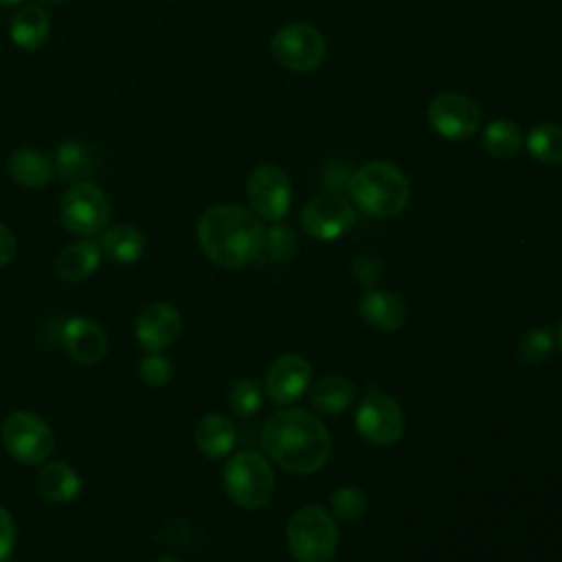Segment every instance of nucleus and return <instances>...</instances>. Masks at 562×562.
Masks as SVG:
<instances>
[{
    "mask_svg": "<svg viewBox=\"0 0 562 562\" xmlns=\"http://www.w3.org/2000/svg\"><path fill=\"white\" fill-rule=\"evenodd\" d=\"M351 202L369 217H393L404 211L411 187L402 169L389 160H373L349 176Z\"/></svg>",
    "mask_w": 562,
    "mask_h": 562,
    "instance_id": "obj_3",
    "label": "nucleus"
},
{
    "mask_svg": "<svg viewBox=\"0 0 562 562\" xmlns=\"http://www.w3.org/2000/svg\"><path fill=\"white\" fill-rule=\"evenodd\" d=\"M310 378L312 367L303 356L283 353L270 364L266 373V395L279 406L292 404L307 391Z\"/></svg>",
    "mask_w": 562,
    "mask_h": 562,
    "instance_id": "obj_14",
    "label": "nucleus"
},
{
    "mask_svg": "<svg viewBox=\"0 0 562 562\" xmlns=\"http://www.w3.org/2000/svg\"><path fill=\"white\" fill-rule=\"evenodd\" d=\"M555 342H558V347L562 349V323L558 325V334H555Z\"/></svg>",
    "mask_w": 562,
    "mask_h": 562,
    "instance_id": "obj_36",
    "label": "nucleus"
},
{
    "mask_svg": "<svg viewBox=\"0 0 562 562\" xmlns=\"http://www.w3.org/2000/svg\"><path fill=\"white\" fill-rule=\"evenodd\" d=\"M53 165H55V176L61 182L77 184V182H88L99 171L101 156L90 143L72 138L57 147Z\"/></svg>",
    "mask_w": 562,
    "mask_h": 562,
    "instance_id": "obj_16",
    "label": "nucleus"
},
{
    "mask_svg": "<svg viewBox=\"0 0 562 562\" xmlns=\"http://www.w3.org/2000/svg\"><path fill=\"white\" fill-rule=\"evenodd\" d=\"M101 248L97 241L81 239L75 244H68L66 248L59 250L55 259V274L61 281L68 283H79L88 279L101 263Z\"/></svg>",
    "mask_w": 562,
    "mask_h": 562,
    "instance_id": "obj_20",
    "label": "nucleus"
},
{
    "mask_svg": "<svg viewBox=\"0 0 562 562\" xmlns=\"http://www.w3.org/2000/svg\"><path fill=\"white\" fill-rule=\"evenodd\" d=\"M310 404L325 415H338L347 411L356 397V386L345 375H323L310 386Z\"/></svg>",
    "mask_w": 562,
    "mask_h": 562,
    "instance_id": "obj_24",
    "label": "nucleus"
},
{
    "mask_svg": "<svg viewBox=\"0 0 562 562\" xmlns=\"http://www.w3.org/2000/svg\"><path fill=\"white\" fill-rule=\"evenodd\" d=\"M182 329L180 312L165 301H154L140 310L134 325V336L143 349L149 353L167 349Z\"/></svg>",
    "mask_w": 562,
    "mask_h": 562,
    "instance_id": "obj_13",
    "label": "nucleus"
},
{
    "mask_svg": "<svg viewBox=\"0 0 562 562\" xmlns=\"http://www.w3.org/2000/svg\"><path fill=\"white\" fill-rule=\"evenodd\" d=\"M261 404H263V391L255 380L241 378L228 391V406L233 408V413L241 417L255 415L261 408Z\"/></svg>",
    "mask_w": 562,
    "mask_h": 562,
    "instance_id": "obj_28",
    "label": "nucleus"
},
{
    "mask_svg": "<svg viewBox=\"0 0 562 562\" xmlns=\"http://www.w3.org/2000/svg\"><path fill=\"white\" fill-rule=\"evenodd\" d=\"M24 0H0V7H15V4H22Z\"/></svg>",
    "mask_w": 562,
    "mask_h": 562,
    "instance_id": "obj_35",
    "label": "nucleus"
},
{
    "mask_svg": "<svg viewBox=\"0 0 562 562\" xmlns=\"http://www.w3.org/2000/svg\"><path fill=\"white\" fill-rule=\"evenodd\" d=\"M11 42L24 50H35L50 35V18L40 4H22L9 22Z\"/></svg>",
    "mask_w": 562,
    "mask_h": 562,
    "instance_id": "obj_21",
    "label": "nucleus"
},
{
    "mask_svg": "<svg viewBox=\"0 0 562 562\" xmlns=\"http://www.w3.org/2000/svg\"><path fill=\"white\" fill-rule=\"evenodd\" d=\"M59 340L79 364H97L108 353V336L101 325L88 316H72L61 325Z\"/></svg>",
    "mask_w": 562,
    "mask_h": 562,
    "instance_id": "obj_15",
    "label": "nucleus"
},
{
    "mask_svg": "<svg viewBox=\"0 0 562 562\" xmlns=\"http://www.w3.org/2000/svg\"><path fill=\"white\" fill-rule=\"evenodd\" d=\"M42 4H48V7H59L64 0H40Z\"/></svg>",
    "mask_w": 562,
    "mask_h": 562,
    "instance_id": "obj_37",
    "label": "nucleus"
},
{
    "mask_svg": "<svg viewBox=\"0 0 562 562\" xmlns=\"http://www.w3.org/2000/svg\"><path fill=\"white\" fill-rule=\"evenodd\" d=\"M358 310L371 329H378L384 334L397 331L406 321V307L402 299L380 288L367 290L358 301Z\"/></svg>",
    "mask_w": 562,
    "mask_h": 562,
    "instance_id": "obj_17",
    "label": "nucleus"
},
{
    "mask_svg": "<svg viewBox=\"0 0 562 562\" xmlns=\"http://www.w3.org/2000/svg\"><path fill=\"white\" fill-rule=\"evenodd\" d=\"M15 540H18V533H15V522H13V516L0 507V562H7L15 549Z\"/></svg>",
    "mask_w": 562,
    "mask_h": 562,
    "instance_id": "obj_32",
    "label": "nucleus"
},
{
    "mask_svg": "<svg viewBox=\"0 0 562 562\" xmlns=\"http://www.w3.org/2000/svg\"><path fill=\"white\" fill-rule=\"evenodd\" d=\"M527 149L540 162L562 160V127L555 123H540L527 134Z\"/></svg>",
    "mask_w": 562,
    "mask_h": 562,
    "instance_id": "obj_26",
    "label": "nucleus"
},
{
    "mask_svg": "<svg viewBox=\"0 0 562 562\" xmlns=\"http://www.w3.org/2000/svg\"><path fill=\"white\" fill-rule=\"evenodd\" d=\"M7 171L18 184L29 189L46 187L55 178L53 160L35 147H20L11 151L7 158Z\"/></svg>",
    "mask_w": 562,
    "mask_h": 562,
    "instance_id": "obj_18",
    "label": "nucleus"
},
{
    "mask_svg": "<svg viewBox=\"0 0 562 562\" xmlns=\"http://www.w3.org/2000/svg\"><path fill=\"white\" fill-rule=\"evenodd\" d=\"M226 494L246 509H259L274 496V472L266 457L241 450L228 459L222 472Z\"/></svg>",
    "mask_w": 562,
    "mask_h": 562,
    "instance_id": "obj_5",
    "label": "nucleus"
},
{
    "mask_svg": "<svg viewBox=\"0 0 562 562\" xmlns=\"http://www.w3.org/2000/svg\"><path fill=\"white\" fill-rule=\"evenodd\" d=\"M331 512L342 522L360 520L367 512V496L358 487H340L331 494Z\"/></svg>",
    "mask_w": 562,
    "mask_h": 562,
    "instance_id": "obj_29",
    "label": "nucleus"
},
{
    "mask_svg": "<svg viewBox=\"0 0 562 562\" xmlns=\"http://www.w3.org/2000/svg\"><path fill=\"white\" fill-rule=\"evenodd\" d=\"M156 562H180V560H176L173 555H162V558H158Z\"/></svg>",
    "mask_w": 562,
    "mask_h": 562,
    "instance_id": "obj_38",
    "label": "nucleus"
},
{
    "mask_svg": "<svg viewBox=\"0 0 562 562\" xmlns=\"http://www.w3.org/2000/svg\"><path fill=\"white\" fill-rule=\"evenodd\" d=\"M285 544L296 562H327L338 549L336 518L321 505H307L285 525Z\"/></svg>",
    "mask_w": 562,
    "mask_h": 562,
    "instance_id": "obj_4",
    "label": "nucleus"
},
{
    "mask_svg": "<svg viewBox=\"0 0 562 562\" xmlns=\"http://www.w3.org/2000/svg\"><path fill=\"white\" fill-rule=\"evenodd\" d=\"M237 441L235 424L220 413L204 415L195 426V446L209 459L226 457Z\"/></svg>",
    "mask_w": 562,
    "mask_h": 562,
    "instance_id": "obj_22",
    "label": "nucleus"
},
{
    "mask_svg": "<svg viewBox=\"0 0 562 562\" xmlns=\"http://www.w3.org/2000/svg\"><path fill=\"white\" fill-rule=\"evenodd\" d=\"M428 121L448 140H465L481 127V108L465 94L441 92L428 105Z\"/></svg>",
    "mask_w": 562,
    "mask_h": 562,
    "instance_id": "obj_12",
    "label": "nucleus"
},
{
    "mask_svg": "<svg viewBox=\"0 0 562 562\" xmlns=\"http://www.w3.org/2000/svg\"><path fill=\"white\" fill-rule=\"evenodd\" d=\"M246 195L252 213L259 220L279 222L292 204V184L288 173L277 165H261L250 171Z\"/></svg>",
    "mask_w": 562,
    "mask_h": 562,
    "instance_id": "obj_9",
    "label": "nucleus"
},
{
    "mask_svg": "<svg viewBox=\"0 0 562 562\" xmlns=\"http://www.w3.org/2000/svg\"><path fill=\"white\" fill-rule=\"evenodd\" d=\"M35 481L40 494L55 505L75 501L81 490V479L77 470L64 461H44L37 470Z\"/></svg>",
    "mask_w": 562,
    "mask_h": 562,
    "instance_id": "obj_19",
    "label": "nucleus"
},
{
    "mask_svg": "<svg viewBox=\"0 0 562 562\" xmlns=\"http://www.w3.org/2000/svg\"><path fill=\"white\" fill-rule=\"evenodd\" d=\"M553 351V336L547 329H529L518 342V356L527 364H540L549 360Z\"/></svg>",
    "mask_w": 562,
    "mask_h": 562,
    "instance_id": "obj_30",
    "label": "nucleus"
},
{
    "mask_svg": "<svg viewBox=\"0 0 562 562\" xmlns=\"http://www.w3.org/2000/svg\"><path fill=\"white\" fill-rule=\"evenodd\" d=\"M272 57L292 72H314L327 55L325 35L312 24L294 22L281 26L270 42Z\"/></svg>",
    "mask_w": 562,
    "mask_h": 562,
    "instance_id": "obj_7",
    "label": "nucleus"
},
{
    "mask_svg": "<svg viewBox=\"0 0 562 562\" xmlns=\"http://www.w3.org/2000/svg\"><path fill=\"white\" fill-rule=\"evenodd\" d=\"M483 149L494 158H514L520 151L522 134L520 127L509 119H496L483 127L481 134Z\"/></svg>",
    "mask_w": 562,
    "mask_h": 562,
    "instance_id": "obj_25",
    "label": "nucleus"
},
{
    "mask_svg": "<svg viewBox=\"0 0 562 562\" xmlns=\"http://www.w3.org/2000/svg\"><path fill=\"white\" fill-rule=\"evenodd\" d=\"M15 252H18V241H15V237H13L11 228H9L4 222H0V268L7 266V263H11L13 257H15Z\"/></svg>",
    "mask_w": 562,
    "mask_h": 562,
    "instance_id": "obj_34",
    "label": "nucleus"
},
{
    "mask_svg": "<svg viewBox=\"0 0 562 562\" xmlns=\"http://www.w3.org/2000/svg\"><path fill=\"white\" fill-rule=\"evenodd\" d=\"M261 220L239 204H215L198 220L202 252L220 268H241L257 259L263 248Z\"/></svg>",
    "mask_w": 562,
    "mask_h": 562,
    "instance_id": "obj_2",
    "label": "nucleus"
},
{
    "mask_svg": "<svg viewBox=\"0 0 562 562\" xmlns=\"http://www.w3.org/2000/svg\"><path fill=\"white\" fill-rule=\"evenodd\" d=\"M2 441L13 459L26 465L48 461L55 437L50 426L33 411H13L2 422Z\"/></svg>",
    "mask_w": 562,
    "mask_h": 562,
    "instance_id": "obj_6",
    "label": "nucleus"
},
{
    "mask_svg": "<svg viewBox=\"0 0 562 562\" xmlns=\"http://www.w3.org/2000/svg\"><path fill=\"white\" fill-rule=\"evenodd\" d=\"M356 224L353 204L340 193H318L301 211L303 231L318 241H334Z\"/></svg>",
    "mask_w": 562,
    "mask_h": 562,
    "instance_id": "obj_10",
    "label": "nucleus"
},
{
    "mask_svg": "<svg viewBox=\"0 0 562 562\" xmlns=\"http://www.w3.org/2000/svg\"><path fill=\"white\" fill-rule=\"evenodd\" d=\"M382 274V261L375 259L373 255H360L356 261H353V277L356 281L364 283V285H371L380 279Z\"/></svg>",
    "mask_w": 562,
    "mask_h": 562,
    "instance_id": "obj_33",
    "label": "nucleus"
},
{
    "mask_svg": "<svg viewBox=\"0 0 562 562\" xmlns=\"http://www.w3.org/2000/svg\"><path fill=\"white\" fill-rule=\"evenodd\" d=\"M266 454L285 472L305 476L318 472L331 454L325 424L301 408H283L268 417L261 430Z\"/></svg>",
    "mask_w": 562,
    "mask_h": 562,
    "instance_id": "obj_1",
    "label": "nucleus"
},
{
    "mask_svg": "<svg viewBox=\"0 0 562 562\" xmlns=\"http://www.w3.org/2000/svg\"><path fill=\"white\" fill-rule=\"evenodd\" d=\"M59 215L64 226L79 235L92 237L99 235L110 222V202L101 187L94 182H77L70 184L61 198Z\"/></svg>",
    "mask_w": 562,
    "mask_h": 562,
    "instance_id": "obj_8",
    "label": "nucleus"
},
{
    "mask_svg": "<svg viewBox=\"0 0 562 562\" xmlns=\"http://www.w3.org/2000/svg\"><path fill=\"white\" fill-rule=\"evenodd\" d=\"M99 248L105 257H110L116 263H132L140 259L145 250V237L143 233L127 222H119L112 226H105L99 237Z\"/></svg>",
    "mask_w": 562,
    "mask_h": 562,
    "instance_id": "obj_23",
    "label": "nucleus"
},
{
    "mask_svg": "<svg viewBox=\"0 0 562 562\" xmlns=\"http://www.w3.org/2000/svg\"><path fill=\"white\" fill-rule=\"evenodd\" d=\"M356 430L371 443L391 446L404 432V413L386 393L371 391L356 408Z\"/></svg>",
    "mask_w": 562,
    "mask_h": 562,
    "instance_id": "obj_11",
    "label": "nucleus"
},
{
    "mask_svg": "<svg viewBox=\"0 0 562 562\" xmlns=\"http://www.w3.org/2000/svg\"><path fill=\"white\" fill-rule=\"evenodd\" d=\"M138 375H140V380H143L145 384H149V386H162V384H167L169 378H171V362H169L160 351L149 353V356H145V358L140 360V364H138Z\"/></svg>",
    "mask_w": 562,
    "mask_h": 562,
    "instance_id": "obj_31",
    "label": "nucleus"
},
{
    "mask_svg": "<svg viewBox=\"0 0 562 562\" xmlns=\"http://www.w3.org/2000/svg\"><path fill=\"white\" fill-rule=\"evenodd\" d=\"M296 237H294V231L285 224H279V222H272L270 231H266L263 235V248L268 252V257L277 263H288L294 259L296 255Z\"/></svg>",
    "mask_w": 562,
    "mask_h": 562,
    "instance_id": "obj_27",
    "label": "nucleus"
}]
</instances>
